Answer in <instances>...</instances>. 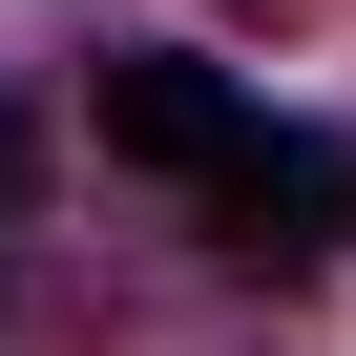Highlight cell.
Returning a JSON list of instances; mask_svg holds the SVG:
<instances>
[{"instance_id": "6da1fadb", "label": "cell", "mask_w": 356, "mask_h": 356, "mask_svg": "<svg viewBox=\"0 0 356 356\" xmlns=\"http://www.w3.org/2000/svg\"><path fill=\"white\" fill-rule=\"evenodd\" d=\"M210 231H231L252 273H314V252L356 231V147H314V126H252V147L210 168Z\"/></svg>"}, {"instance_id": "7a4b0ae2", "label": "cell", "mask_w": 356, "mask_h": 356, "mask_svg": "<svg viewBox=\"0 0 356 356\" xmlns=\"http://www.w3.org/2000/svg\"><path fill=\"white\" fill-rule=\"evenodd\" d=\"M105 147H126V168H168V189H210V168L252 147V105H231L210 63H105Z\"/></svg>"}, {"instance_id": "3957f363", "label": "cell", "mask_w": 356, "mask_h": 356, "mask_svg": "<svg viewBox=\"0 0 356 356\" xmlns=\"http://www.w3.org/2000/svg\"><path fill=\"white\" fill-rule=\"evenodd\" d=\"M0 210H22V105H0Z\"/></svg>"}]
</instances>
